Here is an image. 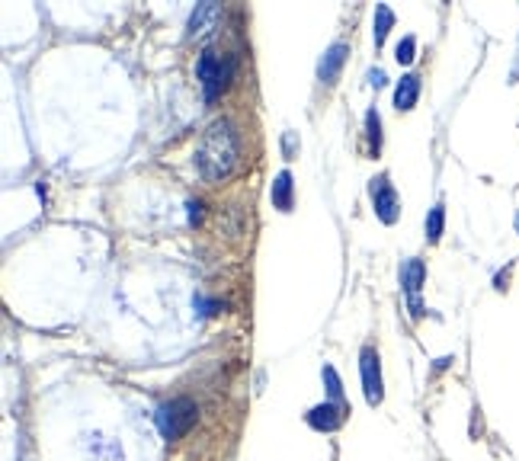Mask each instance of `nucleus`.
I'll return each mask as SVG.
<instances>
[{
    "label": "nucleus",
    "mask_w": 519,
    "mask_h": 461,
    "mask_svg": "<svg viewBox=\"0 0 519 461\" xmlns=\"http://www.w3.org/2000/svg\"><path fill=\"white\" fill-rule=\"evenodd\" d=\"M237 157H241V142L231 119H215L203 132V142L196 148V167L205 183H222L235 173Z\"/></svg>",
    "instance_id": "obj_1"
},
{
    "label": "nucleus",
    "mask_w": 519,
    "mask_h": 461,
    "mask_svg": "<svg viewBox=\"0 0 519 461\" xmlns=\"http://www.w3.org/2000/svg\"><path fill=\"white\" fill-rule=\"evenodd\" d=\"M235 68H237L235 54H222L215 52V48H205V52L199 54L196 74H199V83H203L205 100H218V96L228 90L231 77H235Z\"/></svg>",
    "instance_id": "obj_2"
},
{
    "label": "nucleus",
    "mask_w": 519,
    "mask_h": 461,
    "mask_svg": "<svg viewBox=\"0 0 519 461\" xmlns=\"http://www.w3.org/2000/svg\"><path fill=\"white\" fill-rule=\"evenodd\" d=\"M155 420H157V429H161V436L167 442L183 439V436L196 427V420H199L196 400H193V397H174V400H167V404H161V407H157Z\"/></svg>",
    "instance_id": "obj_3"
},
{
    "label": "nucleus",
    "mask_w": 519,
    "mask_h": 461,
    "mask_svg": "<svg viewBox=\"0 0 519 461\" xmlns=\"http://www.w3.org/2000/svg\"><path fill=\"white\" fill-rule=\"evenodd\" d=\"M369 196H372V205H375V215L382 218L384 224H394V221H398V209H401L398 192H394L392 180L384 177V173L369 183Z\"/></svg>",
    "instance_id": "obj_4"
},
{
    "label": "nucleus",
    "mask_w": 519,
    "mask_h": 461,
    "mask_svg": "<svg viewBox=\"0 0 519 461\" xmlns=\"http://www.w3.org/2000/svg\"><path fill=\"white\" fill-rule=\"evenodd\" d=\"M359 372H363V391L365 400H369L372 407H378L384 397L382 391V368H378V353L372 346H365L363 353H359Z\"/></svg>",
    "instance_id": "obj_5"
},
{
    "label": "nucleus",
    "mask_w": 519,
    "mask_h": 461,
    "mask_svg": "<svg viewBox=\"0 0 519 461\" xmlns=\"http://www.w3.org/2000/svg\"><path fill=\"white\" fill-rule=\"evenodd\" d=\"M218 23H222V4H212V0L196 4V10L189 16V39H199V42L212 39Z\"/></svg>",
    "instance_id": "obj_6"
},
{
    "label": "nucleus",
    "mask_w": 519,
    "mask_h": 461,
    "mask_svg": "<svg viewBox=\"0 0 519 461\" xmlns=\"http://www.w3.org/2000/svg\"><path fill=\"white\" fill-rule=\"evenodd\" d=\"M424 279H426V266L420 263V260H407L404 270H401V285H404L414 318H420V314H424V305H420V289H424Z\"/></svg>",
    "instance_id": "obj_7"
},
{
    "label": "nucleus",
    "mask_w": 519,
    "mask_h": 461,
    "mask_svg": "<svg viewBox=\"0 0 519 461\" xmlns=\"http://www.w3.org/2000/svg\"><path fill=\"white\" fill-rule=\"evenodd\" d=\"M346 54H350V45L346 42H334L327 52L321 54V62H317V77H321V83H334L340 74V68H344Z\"/></svg>",
    "instance_id": "obj_8"
},
{
    "label": "nucleus",
    "mask_w": 519,
    "mask_h": 461,
    "mask_svg": "<svg viewBox=\"0 0 519 461\" xmlns=\"http://www.w3.org/2000/svg\"><path fill=\"white\" fill-rule=\"evenodd\" d=\"M346 410H350V407H340V404L327 400V404H321V407H311L308 410V423L314 429H321V433H334V429H337L340 423L346 420Z\"/></svg>",
    "instance_id": "obj_9"
},
{
    "label": "nucleus",
    "mask_w": 519,
    "mask_h": 461,
    "mask_svg": "<svg viewBox=\"0 0 519 461\" xmlns=\"http://www.w3.org/2000/svg\"><path fill=\"white\" fill-rule=\"evenodd\" d=\"M417 96H420V77L417 74H404L398 81V87H394V106H398L401 113H407V109H414Z\"/></svg>",
    "instance_id": "obj_10"
},
{
    "label": "nucleus",
    "mask_w": 519,
    "mask_h": 461,
    "mask_svg": "<svg viewBox=\"0 0 519 461\" xmlns=\"http://www.w3.org/2000/svg\"><path fill=\"white\" fill-rule=\"evenodd\" d=\"M273 205H276L279 211H289L292 209V177H289V170H283L276 177V183H273Z\"/></svg>",
    "instance_id": "obj_11"
},
{
    "label": "nucleus",
    "mask_w": 519,
    "mask_h": 461,
    "mask_svg": "<svg viewBox=\"0 0 519 461\" xmlns=\"http://www.w3.org/2000/svg\"><path fill=\"white\" fill-rule=\"evenodd\" d=\"M394 23V14L388 7H375V29H372V42H375V48L384 45V35H388V29H392Z\"/></svg>",
    "instance_id": "obj_12"
},
{
    "label": "nucleus",
    "mask_w": 519,
    "mask_h": 461,
    "mask_svg": "<svg viewBox=\"0 0 519 461\" xmlns=\"http://www.w3.org/2000/svg\"><path fill=\"white\" fill-rule=\"evenodd\" d=\"M378 129H382V119H378L375 109H369V113H365V132H369V144L375 154H378V148H382V132Z\"/></svg>",
    "instance_id": "obj_13"
},
{
    "label": "nucleus",
    "mask_w": 519,
    "mask_h": 461,
    "mask_svg": "<svg viewBox=\"0 0 519 461\" xmlns=\"http://www.w3.org/2000/svg\"><path fill=\"white\" fill-rule=\"evenodd\" d=\"M443 221H445V211L443 205H436V209L430 211V218H426V238H430L433 244L443 238Z\"/></svg>",
    "instance_id": "obj_14"
},
{
    "label": "nucleus",
    "mask_w": 519,
    "mask_h": 461,
    "mask_svg": "<svg viewBox=\"0 0 519 461\" xmlns=\"http://www.w3.org/2000/svg\"><path fill=\"white\" fill-rule=\"evenodd\" d=\"M324 381H327V391H331L334 404H340V407H346V400H344V385H340L337 372H334L331 366H324Z\"/></svg>",
    "instance_id": "obj_15"
},
{
    "label": "nucleus",
    "mask_w": 519,
    "mask_h": 461,
    "mask_svg": "<svg viewBox=\"0 0 519 461\" xmlns=\"http://www.w3.org/2000/svg\"><path fill=\"white\" fill-rule=\"evenodd\" d=\"M414 48H417V42H414V35H404V39L398 42V52H394V58H398V64H411V62H414Z\"/></svg>",
    "instance_id": "obj_16"
},
{
    "label": "nucleus",
    "mask_w": 519,
    "mask_h": 461,
    "mask_svg": "<svg viewBox=\"0 0 519 461\" xmlns=\"http://www.w3.org/2000/svg\"><path fill=\"white\" fill-rule=\"evenodd\" d=\"M199 209H203V202H189V221H193V224L203 218V211H199Z\"/></svg>",
    "instance_id": "obj_17"
},
{
    "label": "nucleus",
    "mask_w": 519,
    "mask_h": 461,
    "mask_svg": "<svg viewBox=\"0 0 519 461\" xmlns=\"http://www.w3.org/2000/svg\"><path fill=\"white\" fill-rule=\"evenodd\" d=\"M369 81L375 83V87H382V83H384V74H382V71H372V74H369Z\"/></svg>",
    "instance_id": "obj_18"
},
{
    "label": "nucleus",
    "mask_w": 519,
    "mask_h": 461,
    "mask_svg": "<svg viewBox=\"0 0 519 461\" xmlns=\"http://www.w3.org/2000/svg\"><path fill=\"white\" fill-rule=\"evenodd\" d=\"M516 228H519V221H516Z\"/></svg>",
    "instance_id": "obj_19"
}]
</instances>
